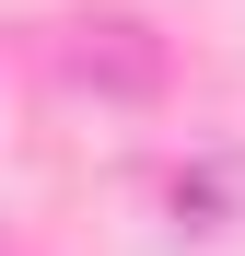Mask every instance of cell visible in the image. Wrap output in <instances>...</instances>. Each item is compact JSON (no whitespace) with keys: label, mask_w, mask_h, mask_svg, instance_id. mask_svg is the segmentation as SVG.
<instances>
[{"label":"cell","mask_w":245,"mask_h":256,"mask_svg":"<svg viewBox=\"0 0 245 256\" xmlns=\"http://www.w3.org/2000/svg\"><path fill=\"white\" fill-rule=\"evenodd\" d=\"M47 70L94 105H152L163 94V47L129 24V12H82V24H47Z\"/></svg>","instance_id":"6da1fadb"}]
</instances>
